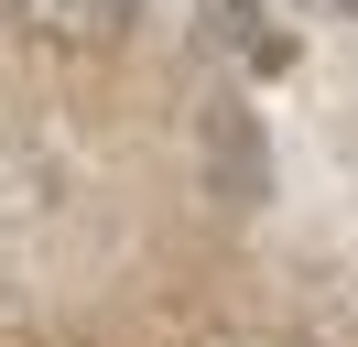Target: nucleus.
Instances as JSON below:
<instances>
[{"label":"nucleus","mask_w":358,"mask_h":347,"mask_svg":"<svg viewBox=\"0 0 358 347\" xmlns=\"http://www.w3.org/2000/svg\"><path fill=\"white\" fill-rule=\"evenodd\" d=\"M206 174H217V195L228 206H261L271 195V152H261V108H239V98H206Z\"/></svg>","instance_id":"obj_1"},{"label":"nucleus","mask_w":358,"mask_h":347,"mask_svg":"<svg viewBox=\"0 0 358 347\" xmlns=\"http://www.w3.org/2000/svg\"><path fill=\"white\" fill-rule=\"evenodd\" d=\"M22 22H33L44 43H87V55H109V43L141 22V0H22Z\"/></svg>","instance_id":"obj_2"},{"label":"nucleus","mask_w":358,"mask_h":347,"mask_svg":"<svg viewBox=\"0 0 358 347\" xmlns=\"http://www.w3.org/2000/svg\"><path fill=\"white\" fill-rule=\"evenodd\" d=\"M196 22H206V43H217L228 65H261V76L293 55V43L271 33V11H261V0H196Z\"/></svg>","instance_id":"obj_3"},{"label":"nucleus","mask_w":358,"mask_h":347,"mask_svg":"<svg viewBox=\"0 0 358 347\" xmlns=\"http://www.w3.org/2000/svg\"><path fill=\"white\" fill-rule=\"evenodd\" d=\"M304 22H358V0H293Z\"/></svg>","instance_id":"obj_4"}]
</instances>
